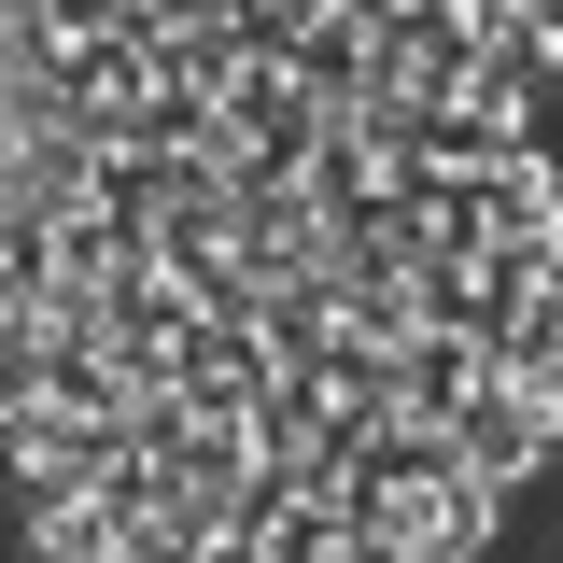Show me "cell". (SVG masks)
Returning <instances> with one entry per match:
<instances>
[{
    "label": "cell",
    "instance_id": "6da1fadb",
    "mask_svg": "<svg viewBox=\"0 0 563 563\" xmlns=\"http://www.w3.org/2000/svg\"><path fill=\"white\" fill-rule=\"evenodd\" d=\"M451 437H465V465H479L493 493H521V479L563 451V380H521V366H493L479 395L451 409Z\"/></svg>",
    "mask_w": 563,
    "mask_h": 563
},
{
    "label": "cell",
    "instance_id": "277c9868",
    "mask_svg": "<svg viewBox=\"0 0 563 563\" xmlns=\"http://www.w3.org/2000/svg\"><path fill=\"white\" fill-rule=\"evenodd\" d=\"M113 563H211V536H198V521H169V507H141L128 536H113Z\"/></svg>",
    "mask_w": 563,
    "mask_h": 563
},
{
    "label": "cell",
    "instance_id": "3957f363",
    "mask_svg": "<svg viewBox=\"0 0 563 563\" xmlns=\"http://www.w3.org/2000/svg\"><path fill=\"white\" fill-rule=\"evenodd\" d=\"M254 563H366L352 550V521H339V493H296L268 536H254Z\"/></svg>",
    "mask_w": 563,
    "mask_h": 563
},
{
    "label": "cell",
    "instance_id": "7a4b0ae2",
    "mask_svg": "<svg viewBox=\"0 0 563 563\" xmlns=\"http://www.w3.org/2000/svg\"><path fill=\"white\" fill-rule=\"evenodd\" d=\"M113 536H128V521H113L99 493H57V507H29V563H113Z\"/></svg>",
    "mask_w": 563,
    "mask_h": 563
}]
</instances>
